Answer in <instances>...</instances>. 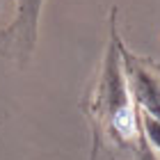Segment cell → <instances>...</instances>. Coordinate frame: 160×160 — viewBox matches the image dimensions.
I'll return each mask as SVG.
<instances>
[{"label": "cell", "instance_id": "1", "mask_svg": "<svg viewBox=\"0 0 160 160\" xmlns=\"http://www.w3.org/2000/svg\"><path fill=\"white\" fill-rule=\"evenodd\" d=\"M119 50H121L123 60H126L128 73L133 78V89H135L137 103H142L144 110L153 114V119H147V121H153V123L160 126V76L156 73V67H153V71H149L147 69L149 62L137 60L121 43H119Z\"/></svg>", "mask_w": 160, "mask_h": 160}, {"label": "cell", "instance_id": "3", "mask_svg": "<svg viewBox=\"0 0 160 160\" xmlns=\"http://www.w3.org/2000/svg\"><path fill=\"white\" fill-rule=\"evenodd\" d=\"M142 160H156L153 153L149 151V147H144V149H142Z\"/></svg>", "mask_w": 160, "mask_h": 160}, {"label": "cell", "instance_id": "2", "mask_svg": "<svg viewBox=\"0 0 160 160\" xmlns=\"http://www.w3.org/2000/svg\"><path fill=\"white\" fill-rule=\"evenodd\" d=\"M39 5H41V0H21V14H18L16 25L9 28L7 32H2L0 37H7V34L21 30V39H25V48L32 46V41H34V28H37Z\"/></svg>", "mask_w": 160, "mask_h": 160}]
</instances>
